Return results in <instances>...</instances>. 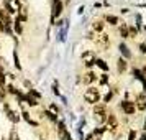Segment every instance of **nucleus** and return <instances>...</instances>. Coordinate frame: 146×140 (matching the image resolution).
<instances>
[{
	"instance_id": "1",
	"label": "nucleus",
	"mask_w": 146,
	"mask_h": 140,
	"mask_svg": "<svg viewBox=\"0 0 146 140\" xmlns=\"http://www.w3.org/2000/svg\"><path fill=\"white\" fill-rule=\"evenodd\" d=\"M84 99L87 100V102H90V104H97L100 99V94L97 89H89V91H86V94H84Z\"/></svg>"
},
{
	"instance_id": "2",
	"label": "nucleus",
	"mask_w": 146,
	"mask_h": 140,
	"mask_svg": "<svg viewBox=\"0 0 146 140\" xmlns=\"http://www.w3.org/2000/svg\"><path fill=\"white\" fill-rule=\"evenodd\" d=\"M94 117H95V120H97L99 124L105 122V120H107L105 107H104V106H95V109H94Z\"/></svg>"
},
{
	"instance_id": "3",
	"label": "nucleus",
	"mask_w": 146,
	"mask_h": 140,
	"mask_svg": "<svg viewBox=\"0 0 146 140\" xmlns=\"http://www.w3.org/2000/svg\"><path fill=\"white\" fill-rule=\"evenodd\" d=\"M82 60L86 61L87 66H92L94 63H95V53L94 51H87V53L82 54Z\"/></svg>"
},
{
	"instance_id": "4",
	"label": "nucleus",
	"mask_w": 146,
	"mask_h": 140,
	"mask_svg": "<svg viewBox=\"0 0 146 140\" xmlns=\"http://www.w3.org/2000/svg\"><path fill=\"white\" fill-rule=\"evenodd\" d=\"M121 109H123L126 114H133V112H135V102L123 100V102H121Z\"/></svg>"
},
{
	"instance_id": "5",
	"label": "nucleus",
	"mask_w": 146,
	"mask_h": 140,
	"mask_svg": "<svg viewBox=\"0 0 146 140\" xmlns=\"http://www.w3.org/2000/svg\"><path fill=\"white\" fill-rule=\"evenodd\" d=\"M7 5L10 8V12H20V3L18 0H7Z\"/></svg>"
},
{
	"instance_id": "6",
	"label": "nucleus",
	"mask_w": 146,
	"mask_h": 140,
	"mask_svg": "<svg viewBox=\"0 0 146 140\" xmlns=\"http://www.w3.org/2000/svg\"><path fill=\"white\" fill-rule=\"evenodd\" d=\"M59 137L62 140H71V137H69V133L66 132V127H64V124H62V122L59 124Z\"/></svg>"
},
{
	"instance_id": "7",
	"label": "nucleus",
	"mask_w": 146,
	"mask_h": 140,
	"mask_svg": "<svg viewBox=\"0 0 146 140\" xmlns=\"http://www.w3.org/2000/svg\"><path fill=\"white\" fill-rule=\"evenodd\" d=\"M61 10H62V3H61L59 0H56V3H54V8H53V17H59Z\"/></svg>"
},
{
	"instance_id": "8",
	"label": "nucleus",
	"mask_w": 146,
	"mask_h": 140,
	"mask_svg": "<svg viewBox=\"0 0 146 140\" xmlns=\"http://www.w3.org/2000/svg\"><path fill=\"white\" fill-rule=\"evenodd\" d=\"M136 107H138L139 111H145L146 109V99H145V96H139L138 100H136Z\"/></svg>"
},
{
	"instance_id": "9",
	"label": "nucleus",
	"mask_w": 146,
	"mask_h": 140,
	"mask_svg": "<svg viewBox=\"0 0 146 140\" xmlns=\"http://www.w3.org/2000/svg\"><path fill=\"white\" fill-rule=\"evenodd\" d=\"M108 122H110V124H108V129H110V130H115V129H117V119H115V115L110 114V115H108Z\"/></svg>"
},
{
	"instance_id": "10",
	"label": "nucleus",
	"mask_w": 146,
	"mask_h": 140,
	"mask_svg": "<svg viewBox=\"0 0 146 140\" xmlns=\"http://www.w3.org/2000/svg\"><path fill=\"white\" fill-rule=\"evenodd\" d=\"M120 51H121V54H123L125 58H130V56H131L130 51H128V46H126L125 43H120Z\"/></svg>"
},
{
	"instance_id": "11",
	"label": "nucleus",
	"mask_w": 146,
	"mask_h": 140,
	"mask_svg": "<svg viewBox=\"0 0 146 140\" xmlns=\"http://www.w3.org/2000/svg\"><path fill=\"white\" fill-rule=\"evenodd\" d=\"M95 79V76H94L92 73H87L84 78H82V82H86V84H89V82H92V81Z\"/></svg>"
},
{
	"instance_id": "12",
	"label": "nucleus",
	"mask_w": 146,
	"mask_h": 140,
	"mask_svg": "<svg viewBox=\"0 0 146 140\" xmlns=\"http://www.w3.org/2000/svg\"><path fill=\"white\" fill-rule=\"evenodd\" d=\"M5 109H7V112H8V117H10V120H13V122H18V115H17L15 112H12V111H10V109H8L7 106H5Z\"/></svg>"
},
{
	"instance_id": "13",
	"label": "nucleus",
	"mask_w": 146,
	"mask_h": 140,
	"mask_svg": "<svg viewBox=\"0 0 146 140\" xmlns=\"http://www.w3.org/2000/svg\"><path fill=\"white\" fill-rule=\"evenodd\" d=\"M133 76H135V78H138V79H141L143 82H145V76H143V73H141L139 69H133Z\"/></svg>"
},
{
	"instance_id": "14",
	"label": "nucleus",
	"mask_w": 146,
	"mask_h": 140,
	"mask_svg": "<svg viewBox=\"0 0 146 140\" xmlns=\"http://www.w3.org/2000/svg\"><path fill=\"white\" fill-rule=\"evenodd\" d=\"M107 21H108L110 25H117V23H118V18L113 17V15H108V17H107Z\"/></svg>"
},
{
	"instance_id": "15",
	"label": "nucleus",
	"mask_w": 146,
	"mask_h": 140,
	"mask_svg": "<svg viewBox=\"0 0 146 140\" xmlns=\"http://www.w3.org/2000/svg\"><path fill=\"white\" fill-rule=\"evenodd\" d=\"M102 28H104V23H102V21H95V23H94V30H95V31H102Z\"/></svg>"
},
{
	"instance_id": "16",
	"label": "nucleus",
	"mask_w": 146,
	"mask_h": 140,
	"mask_svg": "<svg viewBox=\"0 0 146 140\" xmlns=\"http://www.w3.org/2000/svg\"><path fill=\"white\" fill-rule=\"evenodd\" d=\"M126 69V61L125 60H120L118 61V71H125Z\"/></svg>"
},
{
	"instance_id": "17",
	"label": "nucleus",
	"mask_w": 146,
	"mask_h": 140,
	"mask_svg": "<svg viewBox=\"0 0 146 140\" xmlns=\"http://www.w3.org/2000/svg\"><path fill=\"white\" fill-rule=\"evenodd\" d=\"M120 33H121V36H123V38H126V36H128V27H126V25H121Z\"/></svg>"
},
{
	"instance_id": "18",
	"label": "nucleus",
	"mask_w": 146,
	"mask_h": 140,
	"mask_svg": "<svg viewBox=\"0 0 146 140\" xmlns=\"http://www.w3.org/2000/svg\"><path fill=\"white\" fill-rule=\"evenodd\" d=\"M95 63H97V66H99V68H102L104 71H107V69H108V66H107V64H105V61L99 60V61H95Z\"/></svg>"
},
{
	"instance_id": "19",
	"label": "nucleus",
	"mask_w": 146,
	"mask_h": 140,
	"mask_svg": "<svg viewBox=\"0 0 146 140\" xmlns=\"http://www.w3.org/2000/svg\"><path fill=\"white\" fill-rule=\"evenodd\" d=\"M10 140H20V137L17 135V132H15V130H12V132H10Z\"/></svg>"
},
{
	"instance_id": "20",
	"label": "nucleus",
	"mask_w": 146,
	"mask_h": 140,
	"mask_svg": "<svg viewBox=\"0 0 146 140\" xmlns=\"http://www.w3.org/2000/svg\"><path fill=\"white\" fill-rule=\"evenodd\" d=\"M44 114H46V115H48V117H49V119H51V120H56V115H54L53 112H49V111H46V112H44Z\"/></svg>"
},
{
	"instance_id": "21",
	"label": "nucleus",
	"mask_w": 146,
	"mask_h": 140,
	"mask_svg": "<svg viewBox=\"0 0 146 140\" xmlns=\"http://www.w3.org/2000/svg\"><path fill=\"white\" fill-rule=\"evenodd\" d=\"M15 30H17L18 33H20V31H21V25H20V21H18V20L15 21Z\"/></svg>"
},
{
	"instance_id": "22",
	"label": "nucleus",
	"mask_w": 146,
	"mask_h": 140,
	"mask_svg": "<svg viewBox=\"0 0 146 140\" xmlns=\"http://www.w3.org/2000/svg\"><path fill=\"white\" fill-rule=\"evenodd\" d=\"M135 135H136V133L131 130V132H130V137H128V140H135Z\"/></svg>"
},
{
	"instance_id": "23",
	"label": "nucleus",
	"mask_w": 146,
	"mask_h": 140,
	"mask_svg": "<svg viewBox=\"0 0 146 140\" xmlns=\"http://www.w3.org/2000/svg\"><path fill=\"white\" fill-rule=\"evenodd\" d=\"M139 50H141L143 53H146V45H141V46H139Z\"/></svg>"
},
{
	"instance_id": "24",
	"label": "nucleus",
	"mask_w": 146,
	"mask_h": 140,
	"mask_svg": "<svg viewBox=\"0 0 146 140\" xmlns=\"http://www.w3.org/2000/svg\"><path fill=\"white\" fill-rule=\"evenodd\" d=\"M141 140H146V133H145V135H143V137H141Z\"/></svg>"
},
{
	"instance_id": "25",
	"label": "nucleus",
	"mask_w": 146,
	"mask_h": 140,
	"mask_svg": "<svg viewBox=\"0 0 146 140\" xmlns=\"http://www.w3.org/2000/svg\"><path fill=\"white\" fill-rule=\"evenodd\" d=\"M143 76H146V68H145V69H143Z\"/></svg>"
},
{
	"instance_id": "26",
	"label": "nucleus",
	"mask_w": 146,
	"mask_h": 140,
	"mask_svg": "<svg viewBox=\"0 0 146 140\" xmlns=\"http://www.w3.org/2000/svg\"><path fill=\"white\" fill-rule=\"evenodd\" d=\"M145 129H146V122H145Z\"/></svg>"
}]
</instances>
